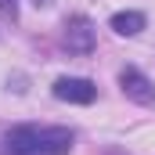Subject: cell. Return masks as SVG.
<instances>
[{
    "mask_svg": "<svg viewBox=\"0 0 155 155\" xmlns=\"http://www.w3.org/2000/svg\"><path fill=\"white\" fill-rule=\"evenodd\" d=\"M72 141L69 126H15L4 137L7 155H69Z\"/></svg>",
    "mask_w": 155,
    "mask_h": 155,
    "instance_id": "cell-1",
    "label": "cell"
},
{
    "mask_svg": "<svg viewBox=\"0 0 155 155\" xmlns=\"http://www.w3.org/2000/svg\"><path fill=\"white\" fill-rule=\"evenodd\" d=\"M61 43L69 47V54H90V51H94V43H97L94 22H90V18H83V15H72V18L65 22Z\"/></svg>",
    "mask_w": 155,
    "mask_h": 155,
    "instance_id": "cell-2",
    "label": "cell"
},
{
    "mask_svg": "<svg viewBox=\"0 0 155 155\" xmlns=\"http://www.w3.org/2000/svg\"><path fill=\"white\" fill-rule=\"evenodd\" d=\"M54 97L69 101V105H90L97 97V87L83 76H61V79H54Z\"/></svg>",
    "mask_w": 155,
    "mask_h": 155,
    "instance_id": "cell-3",
    "label": "cell"
},
{
    "mask_svg": "<svg viewBox=\"0 0 155 155\" xmlns=\"http://www.w3.org/2000/svg\"><path fill=\"white\" fill-rule=\"evenodd\" d=\"M119 90H123L130 101H137V105H152V101H155L152 79L144 76L141 69H134V65H126V69L119 72Z\"/></svg>",
    "mask_w": 155,
    "mask_h": 155,
    "instance_id": "cell-4",
    "label": "cell"
},
{
    "mask_svg": "<svg viewBox=\"0 0 155 155\" xmlns=\"http://www.w3.org/2000/svg\"><path fill=\"white\" fill-rule=\"evenodd\" d=\"M112 29H116L119 36H137L144 25H148V18L141 15V11H119V15H112V22H108Z\"/></svg>",
    "mask_w": 155,
    "mask_h": 155,
    "instance_id": "cell-5",
    "label": "cell"
},
{
    "mask_svg": "<svg viewBox=\"0 0 155 155\" xmlns=\"http://www.w3.org/2000/svg\"><path fill=\"white\" fill-rule=\"evenodd\" d=\"M0 15L15 22V18H18V0H0Z\"/></svg>",
    "mask_w": 155,
    "mask_h": 155,
    "instance_id": "cell-6",
    "label": "cell"
},
{
    "mask_svg": "<svg viewBox=\"0 0 155 155\" xmlns=\"http://www.w3.org/2000/svg\"><path fill=\"white\" fill-rule=\"evenodd\" d=\"M33 4H36V7H47V4H51V0H33Z\"/></svg>",
    "mask_w": 155,
    "mask_h": 155,
    "instance_id": "cell-7",
    "label": "cell"
},
{
    "mask_svg": "<svg viewBox=\"0 0 155 155\" xmlns=\"http://www.w3.org/2000/svg\"><path fill=\"white\" fill-rule=\"evenodd\" d=\"M108 155H126V152H119V148H108Z\"/></svg>",
    "mask_w": 155,
    "mask_h": 155,
    "instance_id": "cell-8",
    "label": "cell"
}]
</instances>
